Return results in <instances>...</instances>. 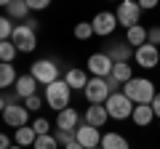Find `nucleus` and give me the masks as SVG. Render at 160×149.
<instances>
[{
    "label": "nucleus",
    "mask_w": 160,
    "mask_h": 149,
    "mask_svg": "<svg viewBox=\"0 0 160 149\" xmlns=\"http://www.w3.org/2000/svg\"><path fill=\"white\" fill-rule=\"evenodd\" d=\"M112 77L120 83V85H126V83L133 80V72H131V64H115L112 69Z\"/></svg>",
    "instance_id": "b1692460"
},
{
    "label": "nucleus",
    "mask_w": 160,
    "mask_h": 149,
    "mask_svg": "<svg viewBox=\"0 0 160 149\" xmlns=\"http://www.w3.org/2000/svg\"><path fill=\"white\" fill-rule=\"evenodd\" d=\"M115 16H118V24H123L126 29L136 27L139 24V16H142V8H139V3H131V0H123L120 3V8L115 11Z\"/></svg>",
    "instance_id": "6e6552de"
},
{
    "label": "nucleus",
    "mask_w": 160,
    "mask_h": 149,
    "mask_svg": "<svg viewBox=\"0 0 160 149\" xmlns=\"http://www.w3.org/2000/svg\"><path fill=\"white\" fill-rule=\"evenodd\" d=\"M112 69H115V61L109 59L107 51H102V53H91V56H88V72H91L93 77H102V80H107L109 74H112Z\"/></svg>",
    "instance_id": "423d86ee"
},
{
    "label": "nucleus",
    "mask_w": 160,
    "mask_h": 149,
    "mask_svg": "<svg viewBox=\"0 0 160 149\" xmlns=\"http://www.w3.org/2000/svg\"><path fill=\"white\" fill-rule=\"evenodd\" d=\"M3 8H6L8 19H16V22H27L29 19V6H27V0H6L3 3Z\"/></svg>",
    "instance_id": "4468645a"
},
{
    "label": "nucleus",
    "mask_w": 160,
    "mask_h": 149,
    "mask_svg": "<svg viewBox=\"0 0 160 149\" xmlns=\"http://www.w3.org/2000/svg\"><path fill=\"white\" fill-rule=\"evenodd\" d=\"M24 24H27V27H32V29H35V32H38V27H40V24H38V22H35V19H27V22H24Z\"/></svg>",
    "instance_id": "e433bc0d"
},
{
    "label": "nucleus",
    "mask_w": 160,
    "mask_h": 149,
    "mask_svg": "<svg viewBox=\"0 0 160 149\" xmlns=\"http://www.w3.org/2000/svg\"><path fill=\"white\" fill-rule=\"evenodd\" d=\"M56 128L59 131H78L80 128V115H78V109H64V112H59L56 115Z\"/></svg>",
    "instance_id": "2eb2a0df"
},
{
    "label": "nucleus",
    "mask_w": 160,
    "mask_h": 149,
    "mask_svg": "<svg viewBox=\"0 0 160 149\" xmlns=\"http://www.w3.org/2000/svg\"><path fill=\"white\" fill-rule=\"evenodd\" d=\"M11 149H24V147H19V144H13V147H11Z\"/></svg>",
    "instance_id": "58836bf2"
},
{
    "label": "nucleus",
    "mask_w": 160,
    "mask_h": 149,
    "mask_svg": "<svg viewBox=\"0 0 160 149\" xmlns=\"http://www.w3.org/2000/svg\"><path fill=\"white\" fill-rule=\"evenodd\" d=\"M11 43L16 46L19 53H32L35 48H38V32H35L32 27H27V24H16Z\"/></svg>",
    "instance_id": "39448f33"
},
{
    "label": "nucleus",
    "mask_w": 160,
    "mask_h": 149,
    "mask_svg": "<svg viewBox=\"0 0 160 149\" xmlns=\"http://www.w3.org/2000/svg\"><path fill=\"white\" fill-rule=\"evenodd\" d=\"M13 29H16V24H13L8 16H3V19H0V40H11Z\"/></svg>",
    "instance_id": "bb28decb"
},
{
    "label": "nucleus",
    "mask_w": 160,
    "mask_h": 149,
    "mask_svg": "<svg viewBox=\"0 0 160 149\" xmlns=\"http://www.w3.org/2000/svg\"><path fill=\"white\" fill-rule=\"evenodd\" d=\"M29 11H43V8H48V0H27Z\"/></svg>",
    "instance_id": "473e14b6"
},
{
    "label": "nucleus",
    "mask_w": 160,
    "mask_h": 149,
    "mask_svg": "<svg viewBox=\"0 0 160 149\" xmlns=\"http://www.w3.org/2000/svg\"><path fill=\"white\" fill-rule=\"evenodd\" d=\"M29 74H32V77L40 83V85H51V83L62 80V77H59V64H56V61H51V59H40V61H32V67H29Z\"/></svg>",
    "instance_id": "20e7f679"
},
{
    "label": "nucleus",
    "mask_w": 160,
    "mask_h": 149,
    "mask_svg": "<svg viewBox=\"0 0 160 149\" xmlns=\"http://www.w3.org/2000/svg\"><path fill=\"white\" fill-rule=\"evenodd\" d=\"M69 93H72V88L67 85L64 80H56L51 83V85H46V104L51 109H56V115L59 112H64V109H69Z\"/></svg>",
    "instance_id": "f03ea898"
},
{
    "label": "nucleus",
    "mask_w": 160,
    "mask_h": 149,
    "mask_svg": "<svg viewBox=\"0 0 160 149\" xmlns=\"http://www.w3.org/2000/svg\"><path fill=\"white\" fill-rule=\"evenodd\" d=\"M136 64L142 69H155L160 64V48L158 46H149V43H144L142 48H136Z\"/></svg>",
    "instance_id": "9b49d317"
},
{
    "label": "nucleus",
    "mask_w": 160,
    "mask_h": 149,
    "mask_svg": "<svg viewBox=\"0 0 160 149\" xmlns=\"http://www.w3.org/2000/svg\"><path fill=\"white\" fill-rule=\"evenodd\" d=\"M91 24H93V32H96L99 37H107V35H112L115 29H118V16H115L112 11H102V13H96V16L91 19Z\"/></svg>",
    "instance_id": "9d476101"
},
{
    "label": "nucleus",
    "mask_w": 160,
    "mask_h": 149,
    "mask_svg": "<svg viewBox=\"0 0 160 149\" xmlns=\"http://www.w3.org/2000/svg\"><path fill=\"white\" fill-rule=\"evenodd\" d=\"M158 6V0H139V8L142 11H149V8H155Z\"/></svg>",
    "instance_id": "f704fd0d"
},
{
    "label": "nucleus",
    "mask_w": 160,
    "mask_h": 149,
    "mask_svg": "<svg viewBox=\"0 0 160 149\" xmlns=\"http://www.w3.org/2000/svg\"><path fill=\"white\" fill-rule=\"evenodd\" d=\"M147 35H149V29H144L142 24H136V27L126 29V43L133 46V48H142L144 43H147Z\"/></svg>",
    "instance_id": "aec40b11"
},
{
    "label": "nucleus",
    "mask_w": 160,
    "mask_h": 149,
    "mask_svg": "<svg viewBox=\"0 0 160 149\" xmlns=\"http://www.w3.org/2000/svg\"><path fill=\"white\" fill-rule=\"evenodd\" d=\"M158 128H160V125H158Z\"/></svg>",
    "instance_id": "ea45409f"
},
{
    "label": "nucleus",
    "mask_w": 160,
    "mask_h": 149,
    "mask_svg": "<svg viewBox=\"0 0 160 149\" xmlns=\"http://www.w3.org/2000/svg\"><path fill=\"white\" fill-rule=\"evenodd\" d=\"M16 46H13L11 40H0V61L3 64H11L13 59H16Z\"/></svg>",
    "instance_id": "393cba45"
},
{
    "label": "nucleus",
    "mask_w": 160,
    "mask_h": 149,
    "mask_svg": "<svg viewBox=\"0 0 160 149\" xmlns=\"http://www.w3.org/2000/svg\"><path fill=\"white\" fill-rule=\"evenodd\" d=\"M53 138H56L62 147H69V144L75 141V131H59L56 128V133H53Z\"/></svg>",
    "instance_id": "c756f323"
},
{
    "label": "nucleus",
    "mask_w": 160,
    "mask_h": 149,
    "mask_svg": "<svg viewBox=\"0 0 160 149\" xmlns=\"http://www.w3.org/2000/svg\"><path fill=\"white\" fill-rule=\"evenodd\" d=\"M147 43H149V46H158V48H160V27H149Z\"/></svg>",
    "instance_id": "2f4dec72"
},
{
    "label": "nucleus",
    "mask_w": 160,
    "mask_h": 149,
    "mask_svg": "<svg viewBox=\"0 0 160 149\" xmlns=\"http://www.w3.org/2000/svg\"><path fill=\"white\" fill-rule=\"evenodd\" d=\"M27 120H29V109L24 107V104H16V107H11V109H3V123H6L8 128H24L27 125Z\"/></svg>",
    "instance_id": "f8f14e48"
},
{
    "label": "nucleus",
    "mask_w": 160,
    "mask_h": 149,
    "mask_svg": "<svg viewBox=\"0 0 160 149\" xmlns=\"http://www.w3.org/2000/svg\"><path fill=\"white\" fill-rule=\"evenodd\" d=\"M32 128H35L38 136H48V133H51V123H48L46 117H35V120H32Z\"/></svg>",
    "instance_id": "c85d7f7f"
},
{
    "label": "nucleus",
    "mask_w": 160,
    "mask_h": 149,
    "mask_svg": "<svg viewBox=\"0 0 160 149\" xmlns=\"http://www.w3.org/2000/svg\"><path fill=\"white\" fill-rule=\"evenodd\" d=\"M43 101H46V99L40 96V93H35V96L24 99V107H27L29 112H38V109H43Z\"/></svg>",
    "instance_id": "7c9ffc66"
},
{
    "label": "nucleus",
    "mask_w": 160,
    "mask_h": 149,
    "mask_svg": "<svg viewBox=\"0 0 160 149\" xmlns=\"http://www.w3.org/2000/svg\"><path fill=\"white\" fill-rule=\"evenodd\" d=\"M123 93H126L128 99H131L133 104H152L155 96H158V91H155V83L147 80V77H133L131 83H126L123 85Z\"/></svg>",
    "instance_id": "f257e3e1"
},
{
    "label": "nucleus",
    "mask_w": 160,
    "mask_h": 149,
    "mask_svg": "<svg viewBox=\"0 0 160 149\" xmlns=\"http://www.w3.org/2000/svg\"><path fill=\"white\" fill-rule=\"evenodd\" d=\"M0 149H11V138L8 136H0Z\"/></svg>",
    "instance_id": "c9c22d12"
},
{
    "label": "nucleus",
    "mask_w": 160,
    "mask_h": 149,
    "mask_svg": "<svg viewBox=\"0 0 160 149\" xmlns=\"http://www.w3.org/2000/svg\"><path fill=\"white\" fill-rule=\"evenodd\" d=\"M64 83H67L72 91H86V85H88V74H86V69H80V67L67 69V74H64Z\"/></svg>",
    "instance_id": "f3484780"
},
{
    "label": "nucleus",
    "mask_w": 160,
    "mask_h": 149,
    "mask_svg": "<svg viewBox=\"0 0 160 149\" xmlns=\"http://www.w3.org/2000/svg\"><path fill=\"white\" fill-rule=\"evenodd\" d=\"M64 149H83V147H80L78 141H72V144H69V147H64Z\"/></svg>",
    "instance_id": "4c0bfd02"
},
{
    "label": "nucleus",
    "mask_w": 160,
    "mask_h": 149,
    "mask_svg": "<svg viewBox=\"0 0 160 149\" xmlns=\"http://www.w3.org/2000/svg\"><path fill=\"white\" fill-rule=\"evenodd\" d=\"M35 141H38V133H35V128L32 125H24V128H19L16 131V144L19 147H35Z\"/></svg>",
    "instance_id": "4be33fe9"
},
{
    "label": "nucleus",
    "mask_w": 160,
    "mask_h": 149,
    "mask_svg": "<svg viewBox=\"0 0 160 149\" xmlns=\"http://www.w3.org/2000/svg\"><path fill=\"white\" fill-rule=\"evenodd\" d=\"M83 93H86V99H88L91 104H107L109 96H112V91H109L107 80H102V77H91Z\"/></svg>",
    "instance_id": "0eeeda50"
},
{
    "label": "nucleus",
    "mask_w": 160,
    "mask_h": 149,
    "mask_svg": "<svg viewBox=\"0 0 160 149\" xmlns=\"http://www.w3.org/2000/svg\"><path fill=\"white\" fill-rule=\"evenodd\" d=\"M16 69H13V64H0V88H11L16 85Z\"/></svg>",
    "instance_id": "5701e85b"
},
{
    "label": "nucleus",
    "mask_w": 160,
    "mask_h": 149,
    "mask_svg": "<svg viewBox=\"0 0 160 149\" xmlns=\"http://www.w3.org/2000/svg\"><path fill=\"white\" fill-rule=\"evenodd\" d=\"M149 107H152V112H155V117H158V120H160V91H158V96H155V101L149 104Z\"/></svg>",
    "instance_id": "72a5a7b5"
},
{
    "label": "nucleus",
    "mask_w": 160,
    "mask_h": 149,
    "mask_svg": "<svg viewBox=\"0 0 160 149\" xmlns=\"http://www.w3.org/2000/svg\"><path fill=\"white\" fill-rule=\"evenodd\" d=\"M107 53H109V59H112L115 64H128V59H133V56H136V48L120 40V43H112Z\"/></svg>",
    "instance_id": "ddd939ff"
},
{
    "label": "nucleus",
    "mask_w": 160,
    "mask_h": 149,
    "mask_svg": "<svg viewBox=\"0 0 160 149\" xmlns=\"http://www.w3.org/2000/svg\"><path fill=\"white\" fill-rule=\"evenodd\" d=\"M104 107H107V112H109V117H112V120H120V123H123V120H128V117H133L136 104H133L126 93L120 91V93H112V96H109V101L104 104Z\"/></svg>",
    "instance_id": "7ed1b4c3"
},
{
    "label": "nucleus",
    "mask_w": 160,
    "mask_h": 149,
    "mask_svg": "<svg viewBox=\"0 0 160 149\" xmlns=\"http://www.w3.org/2000/svg\"><path fill=\"white\" fill-rule=\"evenodd\" d=\"M96 149H99V147H96Z\"/></svg>",
    "instance_id": "a19ab883"
},
{
    "label": "nucleus",
    "mask_w": 160,
    "mask_h": 149,
    "mask_svg": "<svg viewBox=\"0 0 160 149\" xmlns=\"http://www.w3.org/2000/svg\"><path fill=\"white\" fill-rule=\"evenodd\" d=\"M32 149H59V141L53 138V133H48V136H38V141H35Z\"/></svg>",
    "instance_id": "cd10ccee"
},
{
    "label": "nucleus",
    "mask_w": 160,
    "mask_h": 149,
    "mask_svg": "<svg viewBox=\"0 0 160 149\" xmlns=\"http://www.w3.org/2000/svg\"><path fill=\"white\" fill-rule=\"evenodd\" d=\"M72 35L78 37V40H88V37H93L96 32H93V24H91V22H80L78 27L72 29Z\"/></svg>",
    "instance_id": "a878e982"
},
{
    "label": "nucleus",
    "mask_w": 160,
    "mask_h": 149,
    "mask_svg": "<svg viewBox=\"0 0 160 149\" xmlns=\"http://www.w3.org/2000/svg\"><path fill=\"white\" fill-rule=\"evenodd\" d=\"M102 133H99V128H93V125H88V123H83V125L75 131V141L80 144L83 149H96V147H102Z\"/></svg>",
    "instance_id": "1a4fd4ad"
},
{
    "label": "nucleus",
    "mask_w": 160,
    "mask_h": 149,
    "mask_svg": "<svg viewBox=\"0 0 160 149\" xmlns=\"http://www.w3.org/2000/svg\"><path fill=\"white\" fill-rule=\"evenodd\" d=\"M109 120V112L104 104H91V107L86 109V123L93 128H104V123Z\"/></svg>",
    "instance_id": "dca6fc26"
},
{
    "label": "nucleus",
    "mask_w": 160,
    "mask_h": 149,
    "mask_svg": "<svg viewBox=\"0 0 160 149\" xmlns=\"http://www.w3.org/2000/svg\"><path fill=\"white\" fill-rule=\"evenodd\" d=\"M38 93V80H35L32 74H19L16 80V96L19 99H29Z\"/></svg>",
    "instance_id": "a211bd4d"
},
{
    "label": "nucleus",
    "mask_w": 160,
    "mask_h": 149,
    "mask_svg": "<svg viewBox=\"0 0 160 149\" xmlns=\"http://www.w3.org/2000/svg\"><path fill=\"white\" fill-rule=\"evenodd\" d=\"M133 123H136V128H147L149 123L155 120V112H152V107L149 104H139L136 109H133V117H131Z\"/></svg>",
    "instance_id": "6ab92c4d"
},
{
    "label": "nucleus",
    "mask_w": 160,
    "mask_h": 149,
    "mask_svg": "<svg viewBox=\"0 0 160 149\" xmlns=\"http://www.w3.org/2000/svg\"><path fill=\"white\" fill-rule=\"evenodd\" d=\"M102 149H131V147H128V138L123 133H104Z\"/></svg>",
    "instance_id": "412c9836"
}]
</instances>
